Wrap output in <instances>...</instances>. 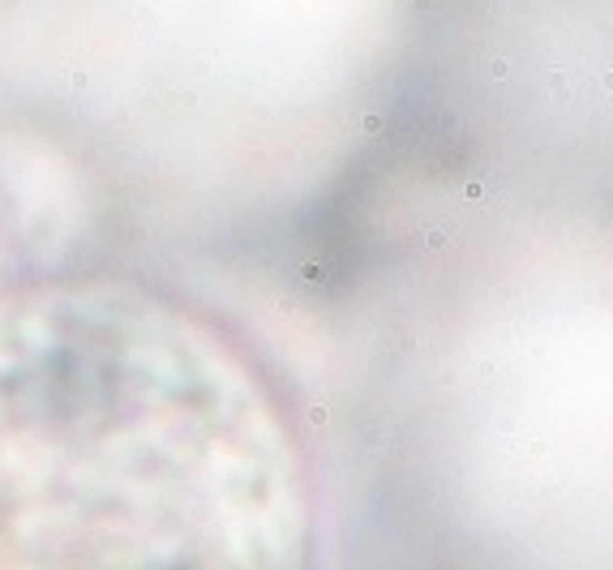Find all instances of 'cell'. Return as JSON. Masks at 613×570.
<instances>
[{
  "label": "cell",
  "instance_id": "6da1fadb",
  "mask_svg": "<svg viewBox=\"0 0 613 570\" xmlns=\"http://www.w3.org/2000/svg\"><path fill=\"white\" fill-rule=\"evenodd\" d=\"M283 532L270 420L210 326L107 274L0 296V566H245Z\"/></svg>",
  "mask_w": 613,
  "mask_h": 570
},
{
  "label": "cell",
  "instance_id": "7a4b0ae2",
  "mask_svg": "<svg viewBox=\"0 0 613 570\" xmlns=\"http://www.w3.org/2000/svg\"><path fill=\"white\" fill-rule=\"evenodd\" d=\"M489 77H493V82L506 77V60H489Z\"/></svg>",
  "mask_w": 613,
  "mask_h": 570
},
{
  "label": "cell",
  "instance_id": "3957f363",
  "mask_svg": "<svg viewBox=\"0 0 613 570\" xmlns=\"http://www.w3.org/2000/svg\"><path fill=\"white\" fill-rule=\"evenodd\" d=\"M549 90H566V73H553V77H549Z\"/></svg>",
  "mask_w": 613,
  "mask_h": 570
},
{
  "label": "cell",
  "instance_id": "277c9868",
  "mask_svg": "<svg viewBox=\"0 0 613 570\" xmlns=\"http://www.w3.org/2000/svg\"><path fill=\"white\" fill-rule=\"evenodd\" d=\"M605 90H613V69H609V73H605Z\"/></svg>",
  "mask_w": 613,
  "mask_h": 570
}]
</instances>
